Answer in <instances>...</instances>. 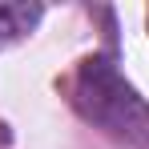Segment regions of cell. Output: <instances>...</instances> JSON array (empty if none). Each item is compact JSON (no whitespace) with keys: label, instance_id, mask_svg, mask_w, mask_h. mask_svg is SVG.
Listing matches in <instances>:
<instances>
[{"label":"cell","instance_id":"1","mask_svg":"<svg viewBox=\"0 0 149 149\" xmlns=\"http://www.w3.org/2000/svg\"><path fill=\"white\" fill-rule=\"evenodd\" d=\"M73 105L89 125H97L113 141L149 149V101L121 77L113 56H89L77 65Z\"/></svg>","mask_w":149,"mask_h":149},{"label":"cell","instance_id":"2","mask_svg":"<svg viewBox=\"0 0 149 149\" xmlns=\"http://www.w3.org/2000/svg\"><path fill=\"white\" fill-rule=\"evenodd\" d=\"M45 8L40 4H28V0H0V49L28 36L32 28L40 24Z\"/></svg>","mask_w":149,"mask_h":149}]
</instances>
